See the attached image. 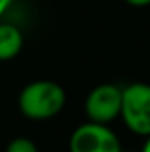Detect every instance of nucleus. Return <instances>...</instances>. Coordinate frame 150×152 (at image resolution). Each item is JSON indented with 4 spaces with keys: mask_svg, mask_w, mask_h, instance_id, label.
<instances>
[{
    "mask_svg": "<svg viewBox=\"0 0 150 152\" xmlns=\"http://www.w3.org/2000/svg\"><path fill=\"white\" fill-rule=\"evenodd\" d=\"M124 2H127L133 7H147V5H150V0H124Z\"/></svg>",
    "mask_w": 150,
    "mask_h": 152,
    "instance_id": "7",
    "label": "nucleus"
},
{
    "mask_svg": "<svg viewBox=\"0 0 150 152\" xmlns=\"http://www.w3.org/2000/svg\"><path fill=\"white\" fill-rule=\"evenodd\" d=\"M120 140L108 124L85 122L69 138V152H120Z\"/></svg>",
    "mask_w": 150,
    "mask_h": 152,
    "instance_id": "3",
    "label": "nucleus"
},
{
    "mask_svg": "<svg viewBox=\"0 0 150 152\" xmlns=\"http://www.w3.org/2000/svg\"><path fill=\"white\" fill-rule=\"evenodd\" d=\"M23 48V34L12 23H0V62L12 60Z\"/></svg>",
    "mask_w": 150,
    "mask_h": 152,
    "instance_id": "5",
    "label": "nucleus"
},
{
    "mask_svg": "<svg viewBox=\"0 0 150 152\" xmlns=\"http://www.w3.org/2000/svg\"><path fill=\"white\" fill-rule=\"evenodd\" d=\"M120 118L136 136H150V85L131 83L122 88Z\"/></svg>",
    "mask_w": 150,
    "mask_h": 152,
    "instance_id": "2",
    "label": "nucleus"
},
{
    "mask_svg": "<svg viewBox=\"0 0 150 152\" xmlns=\"http://www.w3.org/2000/svg\"><path fill=\"white\" fill-rule=\"evenodd\" d=\"M120 152H133V151H120Z\"/></svg>",
    "mask_w": 150,
    "mask_h": 152,
    "instance_id": "10",
    "label": "nucleus"
},
{
    "mask_svg": "<svg viewBox=\"0 0 150 152\" xmlns=\"http://www.w3.org/2000/svg\"><path fill=\"white\" fill-rule=\"evenodd\" d=\"M5 152H39L36 142H32L30 138L25 136H18L14 140H11L5 147Z\"/></svg>",
    "mask_w": 150,
    "mask_h": 152,
    "instance_id": "6",
    "label": "nucleus"
},
{
    "mask_svg": "<svg viewBox=\"0 0 150 152\" xmlns=\"http://www.w3.org/2000/svg\"><path fill=\"white\" fill-rule=\"evenodd\" d=\"M11 2H12V0H0V18H2L4 12L7 11V7L11 5Z\"/></svg>",
    "mask_w": 150,
    "mask_h": 152,
    "instance_id": "8",
    "label": "nucleus"
},
{
    "mask_svg": "<svg viewBox=\"0 0 150 152\" xmlns=\"http://www.w3.org/2000/svg\"><path fill=\"white\" fill-rule=\"evenodd\" d=\"M141 152H150V136H147V142H145V145H143Z\"/></svg>",
    "mask_w": 150,
    "mask_h": 152,
    "instance_id": "9",
    "label": "nucleus"
},
{
    "mask_svg": "<svg viewBox=\"0 0 150 152\" xmlns=\"http://www.w3.org/2000/svg\"><path fill=\"white\" fill-rule=\"evenodd\" d=\"M122 88L113 83H101L94 87L85 99V113L90 122L111 124L120 117Z\"/></svg>",
    "mask_w": 150,
    "mask_h": 152,
    "instance_id": "4",
    "label": "nucleus"
},
{
    "mask_svg": "<svg viewBox=\"0 0 150 152\" xmlns=\"http://www.w3.org/2000/svg\"><path fill=\"white\" fill-rule=\"evenodd\" d=\"M66 90L51 80H37L25 85L18 96V108L28 120H50L66 106Z\"/></svg>",
    "mask_w": 150,
    "mask_h": 152,
    "instance_id": "1",
    "label": "nucleus"
}]
</instances>
